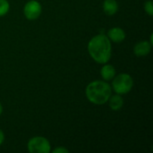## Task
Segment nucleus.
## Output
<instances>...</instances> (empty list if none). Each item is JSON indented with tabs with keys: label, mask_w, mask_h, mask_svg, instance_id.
<instances>
[{
	"label": "nucleus",
	"mask_w": 153,
	"mask_h": 153,
	"mask_svg": "<svg viewBox=\"0 0 153 153\" xmlns=\"http://www.w3.org/2000/svg\"><path fill=\"white\" fill-rule=\"evenodd\" d=\"M10 10V4L7 0H0V17L4 16Z\"/></svg>",
	"instance_id": "obj_11"
},
{
	"label": "nucleus",
	"mask_w": 153,
	"mask_h": 153,
	"mask_svg": "<svg viewBox=\"0 0 153 153\" xmlns=\"http://www.w3.org/2000/svg\"><path fill=\"white\" fill-rule=\"evenodd\" d=\"M27 150L30 153H49L51 145L44 136H34L27 143Z\"/></svg>",
	"instance_id": "obj_4"
},
{
	"label": "nucleus",
	"mask_w": 153,
	"mask_h": 153,
	"mask_svg": "<svg viewBox=\"0 0 153 153\" xmlns=\"http://www.w3.org/2000/svg\"><path fill=\"white\" fill-rule=\"evenodd\" d=\"M116 74H117L116 69L112 65L108 63L103 64V66L100 69V76L102 80L106 82L112 81V79L116 76Z\"/></svg>",
	"instance_id": "obj_8"
},
{
	"label": "nucleus",
	"mask_w": 153,
	"mask_h": 153,
	"mask_svg": "<svg viewBox=\"0 0 153 153\" xmlns=\"http://www.w3.org/2000/svg\"><path fill=\"white\" fill-rule=\"evenodd\" d=\"M150 42H151V44L153 45V35L152 33L151 34V36H150Z\"/></svg>",
	"instance_id": "obj_15"
},
{
	"label": "nucleus",
	"mask_w": 153,
	"mask_h": 153,
	"mask_svg": "<svg viewBox=\"0 0 153 153\" xmlns=\"http://www.w3.org/2000/svg\"><path fill=\"white\" fill-rule=\"evenodd\" d=\"M52 152L54 153H68L69 152V150H67L65 147H57V148L54 149Z\"/></svg>",
	"instance_id": "obj_13"
},
{
	"label": "nucleus",
	"mask_w": 153,
	"mask_h": 153,
	"mask_svg": "<svg viewBox=\"0 0 153 153\" xmlns=\"http://www.w3.org/2000/svg\"><path fill=\"white\" fill-rule=\"evenodd\" d=\"M109 108L113 111H118L120 110L124 106V99L122 95L116 93L115 95H111L110 98L108 100Z\"/></svg>",
	"instance_id": "obj_9"
},
{
	"label": "nucleus",
	"mask_w": 153,
	"mask_h": 153,
	"mask_svg": "<svg viewBox=\"0 0 153 153\" xmlns=\"http://www.w3.org/2000/svg\"><path fill=\"white\" fill-rule=\"evenodd\" d=\"M87 48L91 57L98 64H106L111 58V41L105 34H98L92 37L88 43Z\"/></svg>",
	"instance_id": "obj_1"
},
{
	"label": "nucleus",
	"mask_w": 153,
	"mask_h": 153,
	"mask_svg": "<svg viewBox=\"0 0 153 153\" xmlns=\"http://www.w3.org/2000/svg\"><path fill=\"white\" fill-rule=\"evenodd\" d=\"M102 7L103 12L108 16L115 15L118 11V4L117 0H104Z\"/></svg>",
	"instance_id": "obj_10"
},
{
	"label": "nucleus",
	"mask_w": 153,
	"mask_h": 153,
	"mask_svg": "<svg viewBox=\"0 0 153 153\" xmlns=\"http://www.w3.org/2000/svg\"><path fill=\"white\" fill-rule=\"evenodd\" d=\"M2 113H3V106H2V104L0 103V116L2 115Z\"/></svg>",
	"instance_id": "obj_16"
},
{
	"label": "nucleus",
	"mask_w": 153,
	"mask_h": 153,
	"mask_svg": "<svg viewBox=\"0 0 153 153\" xmlns=\"http://www.w3.org/2000/svg\"><path fill=\"white\" fill-rule=\"evenodd\" d=\"M152 45L148 40H143L136 43L134 47V53L136 56L142 57L148 56L152 51Z\"/></svg>",
	"instance_id": "obj_6"
},
{
	"label": "nucleus",
	"mask_w": 153,
	"mask_h": 153,
	"mask_svg": "<svg viewBox=\"0 0 153 153\" xmlns=\"http://www.w3.org/2000/svg\"><path fill=\"white\" fill-rule=\"evenodd\" d=\"M4 142V134L3 133V131L0 129V145H2Z\"/></svg>",
	"instance_id": "obj_14"
},
{
	"label": "nucleus",
	"mask_w": 153,
	"mask_h": 153,
	"mask_svg": "<svg viewBox=\"0 0 153 153\" xmlns=\"http://www.w3.org/2000/svg\"><path fill=\"white\" fill-rule=\"evenodd\" d=\"M42 13V5L37 0H30L23 6V14L27 20H37Z\"/></svg>",
	"instance_id": "obj_5"
},
{
	"label": "nucleus",
	"mask_w": 153,
	"mask_h": 153,
	"mask_svg": "<svg viewBox=\"0 0 153 153\" xmlns=\"http://www.w3.org/2000/svg\"><path fill=\"white\" fill-rule=\"evenodd\" d=\"M112 95L110 84L104 80H96L91 82L85 88V96L87 100L94 105H104Z\"/></svg>",
	"instance_id": "obj_2"
},
{
	"label": "nucleus",
	"mask_w": 153,
	"mask_h": 153,
	"mask_svg": "<svg viewBox=\"0 0 153 153\" xmlns=\"http://www.w3.org/2000/svg\"><path fill=\"white\" fill-rule=\"evenodd\" d=\"M107 36L110 41L115 43H120L126 39V31L120 27H113L109 29L107 32Z\"/></svg>",
	"instance_id": "obj_7"
},
{
	"label": "nucleus",
	"mask_w": 153,
	"mask_h": 153,
	"mask_svg": "<svg viewBox=\"0 0 153 153\" xmlns=\"http://www.w3.org/2000/svg\"><path fill=\"white\" fill-rule=\"evenodd\" d=\"M134 87V79L132 76L126 73L118 74L112 79V90L120 95L127 94Z\"/></svg>",
	"instance_id": "obj_3"
},
{
	"label": "nucleus",
	"mask_w": 153,
	"mask_h": 153,
	"mask_svg": "<svg viewBox=\"0 0 153 153\" xmlns=\"http://www.w3.org/2000/svg\"><path fill=\"white\" fill-rule=\"evenodd\" d=\"M144 11L146 12V13L149 15V16H152L153 15V4L152 1V0H149L147 2L144 3Z\"/></svg>",
	"instance_id": "obj_12"
}]
</instances>
